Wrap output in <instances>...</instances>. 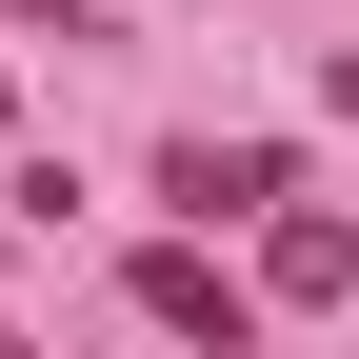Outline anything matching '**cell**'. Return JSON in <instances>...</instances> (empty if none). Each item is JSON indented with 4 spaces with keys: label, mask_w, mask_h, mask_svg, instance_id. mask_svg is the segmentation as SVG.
<instances>
[{
    "label": "cell",
    "mask_w": 359,
    "mask_h": 359,
    "mask_svg": "<svg viewBox=\"0 0 359 359\" xmlns=\"http://www.w3.org/2000/svg\"><path fill=\"white\" fill-rule=\"evenodd\" d=\"M120 299H140V320H160V339H219V359H240V339H259V280H219V259H200V240H160V259H140V280H120Z\"/></svg>",
    "instance_id": "obj_2"
},
{
    "label": "cell",
    "mask_w": 359,
    "mask_h": 359,
    "mask_svg": "<svg viewBox=\"0 0 359 359\" xmlns=\"http://www.w3.org/2000/svg\"><path fill=\"white\" fill-rule=\"evenodd\" d=\"M0 20H40V40H100V20H80V0H0Z\"/></svg>",
    "instance_id": "obj_4"
},
{
    "label": "cell",
    "mask_w": 359,
    "mask_h": 359,
    "mask_svg": "<svg viewBox=\"0 0 359 359\" xmlns=\"http://www.w3.org/2000/svg\"><path fill=\"white\" fill-rule=\"evenodd\" d=\"M259 299H299V320H320V299H359V219L280 180V200H259Z\"/></svg>",
    "instance_id": "obj_1"
},
{
    "label": "cell",
    "mask_w": 359,
    "mask_h": 359,
    "mask_svg": "<svg viewBox=\"0 0 359 359\" xmlns=\"http://www.w3.org/2000/svg\"><path fill=\"white\" fill-rule=\"evenodd\" d=\"M280 180H299V140H160V200L200 219V240H219V219H259Z\"/></svg>",
    "instance_id": "obj_3"
}]
</instances>
